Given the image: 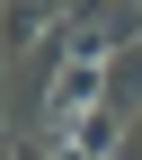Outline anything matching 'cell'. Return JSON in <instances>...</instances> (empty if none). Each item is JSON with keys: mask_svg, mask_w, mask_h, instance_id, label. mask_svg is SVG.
<instances>
[{"mask_svg": "<svg viewBox=\"0 0 142 160\" xmlns=\"http://www.w3.org/2000/svg\"><path fill=\"white\" fill-rule=\"evenodd\" d=\"M89 107H107V62H98V53H71V62L45 80V133L80 125Z\"/></svg>", "mask_w": 142, "mask_h": 160, "instance_id": "obj_1", "label": "cell"}, {"mask_svg": "<svg viewBox=\"0 0 142 160\" xmlns=\"http://www.w3.org/2000/svg\"><path fill=\"white\" fill-rule=\"evenodd\" d=\"M107 107H115V116L142 107V36H133L125 53H107Z\"/></svg>", "mask_w": 142, "mask_h": 160, "instance_id": "obj_2", "label": "cell"}]
</instances>
